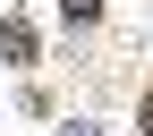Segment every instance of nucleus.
<instances>
[{
    "mask_svg": "<svg viewBox=\"0 0 153 136\" xmlns=\"http://www.w3.org/2000/svg\"><path fill=\"white\" fill-rule=\"evenodd\" d=\"M0 51H9V60H34V26H17V17H9V34H0Z\"/></svg>",
    "mask_w": 153,
    "mask_h": 136,
    "instance_id": "f257e3e1",
    "label": "nucleus"
},
{
    "mask_svg": "<svg viewBox=\"0 0 153 136\" xmlns=\"http://www.w3.org/2000/svg\"><path fill=\"white\" fill-rule=\"evenodd\" d=\"M68 9V26H94V17H102V0H60Z\"/></svg>",
    "mask_w": 153,
    "mask_h": 136,
    "instance_id": "f03ea898",
    "label": "nucleus"
},
{
    "mask_svg": "<svg viewBox=\"0 0 153 136\" xmlns=\"http://www.w3.org/2000/svg\"><path fill=\"white\" fill-rule=\"evenodd\" d=\"M145 136H153V94H145Z\"/></svg>",
    "mask_w": 153,
    "mask_h": 136,
    "instance_id": "7ed1b4c3",
    "label": "nucleus"
},
{
    "mask_svg": "<svg viewBox=\"0 0 153 136\" xmlns=\"http://www.w3.org/2000/svg\"><path fill=\"white\" fill-rule=\"evenodd\" d=\"M68 136H102V128H68Z\"/></svg>",
    "mask_w": 153,
    "mask_h": 136,
    "instance_id": "20e7f679",
    "label": "nucleus"
}]
</instances>
